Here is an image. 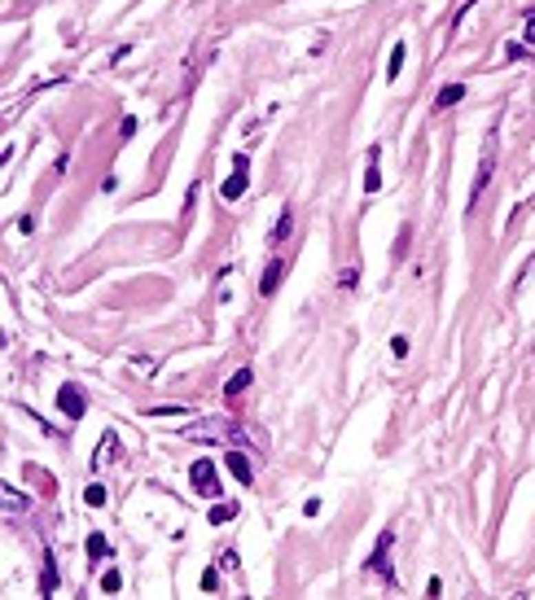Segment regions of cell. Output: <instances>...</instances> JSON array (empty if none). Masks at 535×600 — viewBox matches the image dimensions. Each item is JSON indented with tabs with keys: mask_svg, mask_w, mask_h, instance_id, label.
Returning a JSON list of instances; mask_svg holds the SVG:
<instances>
[{
	"mask_svg": "<svg viewBox=\"0 0 535 600\" xmlns=\"http://www.w3.org/2000/svg\"><path fill=\"white\" fill-rule=\"evenodd\" d=\"M377 153L382 149H368V171H364V193H377V189H382V171H377Z\"/></svg>",
	"mask_w": 535,
	"mask_h": 600,
	"instance_id": "cell-12",
	"label": "cell"
},
{
	"mask_svg": "<svg viewBox=\"0 0 535 600\" xmlns=\"http://www.w3.org/2000/svg\"><path fill=\"white\" fill-rule=\"evenodd\" d=\"M40 592H44V596H53V592H57V566H53V557H44V574H40Z\"/></svg>",
	"mask_w": 535,
	"mask_h": 600,
	"instance_id": "cell-14",
	"label": "cell"
},
{
	"mask_svg": "<svg viewBox=\"0 0 535 600\" xmlns=\"http://www.w3.org/2000/svg\"><path fill=\"white\" fill-rule=\"evenodd\" d=\"M403 53H408V49H403V40H399L395 49H390V62H386V79H395V75H399V66H403Z\"/></svg>",
	"mask_w": 535,
	"mask_h": 600,
	"instance_id": "cell-16",
	"label": "cell"
},
{
	"mask_svg": "<svg viewBox=\"0 0 535 600\" xmlns=\"http://www.w3.org/2000/svg\"><path fill=\"white\" fill-rule=\"evenodd\" d=\"M84 504H88V508H101V504H105V486H101V482L84 486Z\"/></svg>",
	"mask_w": 535,
	"mask_h": 600,
	"instance_id": "cell-17",
	"label": "cell"
},
{
	"mask_svg": "<svg viewBox=\"0 0 535 600\" xmlns=\"http://www.w3.org/2000/svg\"><path fill=\"white\" fill-rule=\"evenodd\" d=\"M461 97H465V83H443V88H439V97H434V110H452Z\"/></svg>",
	"mask_w": 535,
	"mask_h": 600,
	"instance_id": "cell-10",
	"label": "cell"
},
{
	"mask_svg": "<svg viewBox=\"0 0 535 600\" xmlns=\"http://www.w3.org/2000/svg\"><path fill=\"white\" fill-rule=\"evenodd\" d=\"M88 557H92V561H105V557H110V544H105V535H88Z\"/></svg>",
	"mask_w": 535,
	"mask_h": 600,
	"instance_id": "cell-15",
	"label": "cell"
},
{
	"mask_svg": "<svg viewBox=\"0 0 535 600\" xmlns=\"http://www.w3.org/2000/svg\"><path fill=\"white\" fill-rule=\"evenodd\" d=\"M149 416H189L185 403H171V407H149Z\"/></svg>",
	"mask_w": 535,
	"mask_h": 600,
	"instance_id": "cell-22",
	"label": "cell"
},
{
	"mask_svg": "<svg viewBox=\"0 0 535 600\" xmlns=\"http://www.w3.org/2000/svg\"><path fill=\"white\" fill-rule=\"evenodd\" d=\"M105 460H118V434H114V429H105V434H101L97 456H92V464H105Z\"/></svg>",
	"mask_w": 535,
	"mask_h": 600,
	"instance_id": "cell-9",
	"label": "cell"
},
{
	"mask_svg": "<svg viewBox=\"0 0 535 600\" xmlns=\"http://www.w3.org/2000/svg\"><path fill=\"white\" fill-rule=\"evenodd\" d=\"M522 40H527V44H535V5L527 9V31H522Z\"/></svg>",
	"mask_w": 535,
	"mask_h": 600,
	"instance_id": "cell-24",
	"label": "cell"
},
{
	"mask_svg": "<svg viewBox=\"0 0 535 600\" xmlns=\"http://www.w3.org/2000/svg\"><path fill=\"white\" fill-rule=\"evenodd\" d=\"M0 491H5V508H9V513H18L22 504H27V500H22V491H18V486H9V482H5Z\"/></svg>",
	"mask_w": 535,
	"mask_h": 600,
	"instance_id": "cell-19",
	"label": "cell"
},
{
	"mask_svg": "<svg viewBox=\"0 0 535 600\" xmlns=\"http://www.w3.org/2000/svg\"><path fill=\"white\" fill-rule=\"evenodd\" d=\"M224 464H229V473H233L242 486H251V482H255V464L246 460V451H242V447H229V456H224Z\"/></svg>",
	"mask_w": 535,
	"mask_h": 600,
	"instance_id": "cell-7",
	"label": "cell"
},
{
	"mask_svg": "<svg viewBox=\"0 0 535 600\" xmlns=\"http://www.w3.org/2000/svg\"><path fill=\"white\" fill-rule=\"evenodd\" d=\"M251 381H255V373H251V368H237V373L229 377V386H224V399H242V390L251 386Z\"/></svg>",
	"mask_w": 535,
	"mask_h": 600,
	"instance_id": "cell-11",
	"label": "cell"
},
{
	"mask_svg": "<svg viewBox=\"0 0 535 600\" xmlns=\"http://www.w3.org/2000/svg\"><path fill=\"white\" fill-rule=\"evenodd\" d=\"M180 438L189 442H216V447H246V429L233 416H207V421H193L180 429Z\"/></svg>",
	"mask_w": 535,
	"mask_h": 600,
	"instance_id": "cell-1",
	"label": "cell"
},
{
	"mask_svg": "<svg viewBox=\"0 0 535 600\" xmlns=\"http://www.w3.org/2000/svg\"><path fill=\"white\" fill-rule=\"evenodd\" d=\"M290 233H294V215L281 211V219L272 224V237H268V242H272V246H285V242H290Z\"/></svg>",
	"mask_w": 535,
	"mask_h": 600,
	"instance_id": "cell-13",
	"label": "cell"
},
{
	"mask_svg": "<svg viewBox=\"0 0 535 600\" xmlns=\"http://www.w3.org/2000/svg\"><path fill=\"white\" fill-rule=\"evenodd\" d=\"M522 211H535V197H531V202H527V206H522Z\"/></svg>",
	"mask_w": 535,
	"mask_h": 600,
	"instance_id": "cell-27",
	"label": "cell"
},
{
	"mask_svg": "<svg viewBox=\"0 0 535 600\" xmlns=\"http://www.w3.org/2000/svg\"><path fill=\"white\" fill-rule=\"evenodd\" d=\"M281 276H285V263H281V259H272V263H268V272H264V281H259V294L272 298V294H277V285H281Z\"/></svg>",
	"mask_w": 535,
	"mask_h": 600,
	"instance_id": "cell-8",
	"label": "cell"
},
{
	"mask_svg": "<svg viewBox=\"0 0 535 600\" xmlns=\"http://www.w3.org/2000/svg\"><path fill=\"white\" fill-rule=\"evenodd\" d=\"M390 544H395V535H377V548H373V557H368V574H377V579H386V583H395V570H390Z\"/></svg>",
	"mask_w": 535,
	"mask_h": 600,
	"instance_id": "cell-4",
	"label": "cell"
},
{
	"mask_svg": "<svg viewBox=\"0 0 535 600\" xmlns=\"http://www.w3.org/2000/svg\"><path fill=\"white\" fill-rule=\"evenodd\" d=\"M390 351H395V355L403 359V355H408V338H395V342H390Z\"/></svg>",
	"mask_w": 535,
	"mask_h": 600,
	"instance_id": "cell-26",
	"label": "cell"
},
{
	"mask_svg": "<svg viewBox=\"0 0 535 600\" xmlns=\"http://www.w3.org/2000/svg\"><path fill=\"white\" fill-rule=\"evenodd\" d=\"M233 517H237V504H216V508H211V526L233 522Z\"/></svg>",
	"mask_w": 535,
	"mask_h": 600,
	"instance_id": "cell-18",
	"label": "cell"
},
{
	"mask_svg": "<svg viewBox=\"0 0 535 600\" xmlns=\"http://www.w3.org/2000/svg\"><path fill=\"white\" fill-rule=\"evenodd\" d=\"M27 478H31V482H40V486H44V495H49V491H53V478L44 473V469H35V464L27 469Z\"/></svg>",
	"mask_w": 535,
	"mask_h": 600,
	"instance_id": "cell-23",
	"label": "cell"
},
{
	"mask_svg": "<svg viewBox=\"0 0 535 600\" xmlns=\"http://www.w3.org/2000/svg\"><path fill=\"white\" fill-rule=\"evenodd\" d=\"M216 587H220V574L207 570V574H202V592H216Z\"/></svg>",
	"mask_w": 535,
	"mask_h": 600,
	"instance_id": "cell-25",
	"label": "cell"
},
{
	"mask_svg": "<svg viewBox=\"0 0 535 600\" xmlns=\"http://www.w3.org/2000/svg\"><path fill=\"white\" fill-rule=\"evenodd\" d=\"M338 285H342V290H355V285H360V272H355V268H342L338 272Z\"/></svg>",
	"mask_w": 535,
	"mask_h": 600,
	"instance_id": "cell-21",
	"label": "cell"
},
{
	"mask_svg": "<svg viewBox=\"0 0 535 600\" xmlns=\"http://www.w3.org/2000/svg\"><path fill=\"white\" fill-rule=\"evenodd\" d=\"M189 482H193V491H202L207 500L224 495V491H220V473H216V464H211V460H193V469H189Z\"/></svg>",
	"mask_w": 535,
	"mask_h": 600,
	"instance_id": "cell-3",
	"label": "cell"
},
{
	"mask_svg": "<svg viewBox=\"0 0 535 600\" xmlns=\"http://www.w3.org/2000/svg\"><path fill=\"white\" fill-rule=\"evenodd\" d=\"M496 171V131L487 136V145H483V162H479V175H474V189H470V206L483 197V189H487V180H492Z\"/></svg>",
	"mask_w": 535,
	"mask_h": 600,
	"instance_id": "cell-5",
	"label": "cell"
},
{
	"mask_svg": "<svg viewBox=\"0 0 535 600\" xmlns=\"http://www.w3.org/2000/svg\"><path fill=\"white\" fill-rule=\"evenodd\" d=\"M118 587H123V574H118V570H105L101 574V592H118Z\"/></svg>",
	"mask_w": 535,
	"mask_h": 600,
	"instance_id": "cell-20",
	"label": "cell"
},
{
	"mask_svg": "<svg viewBox=\"0 0 535 600\" xmlns=\"http://www.w3.org/2000/svg\"><path fill=\"white\" fill-rule=\"evenodd\" d=\"M246 184H251V158H246V153H233V175L220 184V197L224 202H237V197L246 193Z\"/></svg>",
	"mask_w": 535,
	"mask_h": 600,
	"instance_id": "cell-2",
	"label": "cell"
},
{
	"mask_svg": "<svg viewBox=\"0 0 535 600\" xmlns=\"http://www.w3.org/2000/svg\"><path fill=\"white\" fill-rule=\"evenodd\" d=\"M57 407H62V416L79 421L84 407H88V399H84V390H79V386H62V390H57Z\"/></svg>",
	"mask_w": 535,
	"mask_h": 600,
	"instance_id": "cell-6",
	"label": "cell"
}]
</instances>
